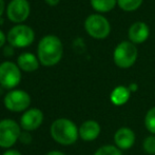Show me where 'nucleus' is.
I'll return each instance as SVG.
<instances>
[{
    "label": "nucleus",
    "instance_id": "nucleus-1",
    "mask_svg": "<svg viewBox=\"0 0 155 155\" xmlns=\"http://www.w3.org/2000/svg\"><path fill=\"white\" fill-rule=\"evenodd\" d=\"M63 53V47L60 39L54 35L45 36L38 43L37 55L41 64L52 67L60 61Z\"/></svg>",
    "mask_w": 155,
    "mask_h": 155
},
{
    "label": "nucleus",
    "instance_id": "nucleus-2",
    "mask_svg": "<svg viewBox=\"0 0 155 155\" xmlns=\"http://www.w3.org/2000/svg\"><path fill=\"white\" fill-rule=\"evenodd\" d=\"M51 135L56 143L63 146H70L76 143L79 131L71 119L58 118L51 126Z\"/></svg>",
    "mask_w": 155,
    "mask_h": 155
},
{
    "label": "nucleus",
    "instance_id": "nucleus-3",
    "mask_svg": "<svg viewBox=\"0 0 155 155\" xmlns=\"http://www.w3.org/2000/svg\"><path fill=\"white\" fill-rule=\"evenodd\" d=\"M138 56V51L131 41H123L116 45L113 53L115 64L120 69H129L135 63Z\"/></svg>",
    "mask_w": 155,
    "mask_h": 155
},
{
    "label": "nucleus",
    "instance_id": "nucleus-4",
    "mask_svg": "<svg viewBox=\"0 0 155 155\" xmlns=\"http://www.w3.org/2000/svg\"><path fill=\"white\" fill-rule=\"evenodd\" d=\"M84 29L93 38L104 39L110 34L111 25L108 19L102 15L92 14L84 21Z\"/></svg>",
    "mask_w": 155,
    "mask_h": 155
},
{
    "label": "nucleus",
    "instance_id": "nucleus-5",
    "mask_svg": "<svg viewBox=\"0 0 155 155\" xmlns=\"http://www.w3.org/2000/svg\"><path fill=\"white\" fill-rule=\"evenodd\" d=\"M21 127L13 119L0 120V147L11 148L19 140Z\"/></svg>",
    "mask_w": 155,
    "mask_h": 155
},
{
    "label": "nucleus",
    "instance_id": "nucleus-6",
    "mask_svg": "<svg viewBox=\"0 0 155 155\" xmlns=\"http://www.w3.org/2000/svg\"><path fill=\"white\" fill-rule=\"evenodd\" d=\"M34 31L25 25H15L8 33V41L14 48L28 47L34 41Z\"/></svg>",
    "mask_w": 155,
    "mask_h": 155
},
{
    "label": "nucleus",
    "instance_id": "nucleus-7",
    "mask_svg": "<svg viewBox=\"0 0 155 155\" xmlns=\"http://www.w3.org/2000/svg\"><path fill=\"white\" fill-rule=\"evenodd\" d=\"M21 80V72L17 64L12 61H4L0 64V86L4 89H14Z\"/></svg>",
    "mask_w": 155,
    "mask_h": 155
},
{
    "label": "nucleus",
    "instance_id": "nucleus-8",
    "mask_svg": "<svg viewBox=\"0 0 155 155\" xmlns=\"http://www.w3.org/2000/svg\"><path fill=\"white\" fill-rule=\"evenodd\" d=\"M3 104L12 112H22L31 104V96L23 90H12L4 96Z\"/></svg>",
    "mask_w": 155,
    "mask_h": 155
},
{
    "label": "nucleus",
    "instance_id": "nucleus-9",
    "mask_svg": "<svg viewBox=\"0 0 155 155\" xmlns=\"http://www.w3.org/2000/svg\"><path fill=\"white\" fill-rule=\"evenodd\" d=\"M8 17L13 22H22L30 15V3L28 0H12L8 5Z\"/></svg>",
    "mask_w": 155,
    "mask_h": 155
},
{
    "label": "nucleus",
    "instance_id": "nucleus-10",
    "mask_svg": "<svg viewBox=\"0 0 155 155\" xmlns=\"http://www.w3.org/2000/svg\"><path fill=\"white\" fill-rule=\"evenodd\" d=\"M43 123V113L37 108L27 110L20 117V127L25 131H35Z\"/></svg>",
    "mask_w": 155,
    "mask_h": 155
},
{
    "label": "nucleus",
    "instance_id": "nucleus-11",
    "mask_svg": "<svg viewBox=\"0 0 155 155\" xmlns=\"http://www.w3.org/2000/svg\"><path fill=\"white\" fill-rule=\"evenodd\" d=\"M149 35H150L149 27H148L147 23L143 22V21L134 22L130 27L128 32L129 39L134 45H140V43L145 42L149 38Z\"/></svg>",
    "mask_w": 155,
    "mask_h": 155
},
{
    "label": "nucleus",
    "instance_id": "nucleus-12",
    "mask_svg": "<svg viewBox=\"0 0 155 155\" xmlns=\"http://www.w3.org/2000/svg\"><path fill=\"white\" fill-rule=\"evenodd\" d=\"M115 145L120 150H128L133 147L135 143V133L132 129L123 127L116 131L114 135Z\"/></svg>",
    "mask_w": 155,
    "mask_h": 155
},
{
    "label": "nucleus",
    "instance_id": "nucleus-13",
    "mask_svg": "<svg viewBox=\"0 0 155 155\" xmlns=\"http://www.w3.org/2000/svg\"><path fill=\"white\" fill-rule=\"evenodd\" d=\"M79 131V137L84 141L95 140L100 134V126L95 120H86L81 124L78 129Z\"/></svg>",
    "mask_w": 155,
    "mask_h": 155
},
{
    "label": "nucleus",
    "instance_id": "nucleus-14",
    "mask_svg": "<svg viewBox=\"0 0 155 155\" xmlns=\"http://www.w3.org/2000/svg\"><path fill=\"white\" fill-rule=\"evenodd\" d=\"M17 64L19 69L25 72H34L39 67V59L32 53L25 52L19 55L17 59Z\"/></svg>",
    "mask_w": 155,
    "mask_h": 155
},
{
    "label": "nucleus",
    "instance_id": "nucleus-15",
    "mask_svg": "<svg viewBox=\"0 0 155 155\" xmlns=\"http://www.w3.org/2000/svg\"><path fill=\"white\" fill-rule=\"evenodd\" d=\"M130 90L124 86H118L112 91L110 99L115 106H123L130 98Z\"/></svg>",
    "mask_w": 155,
    "mask_h": 155
},
{
    "label": "nucleus",
    "instance_id": "nucleus-16",
    "mask_svg": "<svg viewBox=\"0 0 155 155\" xmlns=\"http://www.w3.org/2000/svg\"><path fill=\"white\" fill-rule=\"evenodd\" d=\"M117 4V0H91V5L98 13H108Z\"/></svg>",
    "mask_w": 155,
    "mask_h": 155
},
{
    "label": "nucleus",
    "instance_id": "nucleus-17",
    "mask_svg": "<svg viewBox=\"0 0 155 155\" xmlns=\"http://www.w3.org/2000/svg\"><path fill=\"white\" fill-rule=\"evenodd\" d=\"M117 4L126 12H133L143 4V0H117Z\"/></svg>",
    "mask_w": 155,
    "mask_h": 155
},
{
    "label": "nucleus",
    "instance_id": "nucleus-18",
    "mask_svg": "<svg viewBox=\"0 0 155 155\" xmlns=\"http://www.w3.org/2000/svg\"><path fill=\"white\" fill-rule=\"evenodd\" d=\"M145 126L150 133L155 135V107L150 109L146 114Z\"/></svg>",
    "mask_w": 155,
    "mask_h": 155
},
{
    "label": "nucleus",
    "instance_id": "nucleus-19",
    "mask_svg": "<svg viewBox=\"0 0 155 155\" xmlns=\"http://www.w3.org/2000/svg\"><path fill=\"white\" fill-rule=\"evenodd\" d=\"M93 155H123V153H121L120 149H118L115 146L106 145L100 147Z\"/></svg>",
    "mask_w": 155,
    "mask_h": 155
},
{
    "label": "nucleus",
    "instance_id": "nucleus-20",
    "mask_svg": "<svg viewBox=\"0 0 155 155\" xmlns=\"http://www.w3.org/2000/svg\"><path fill=\"white\" fill-rule=\"evenodd\" d=\"M143 148L148 154L155 155V135L146 137L143 143Z\"/></svg>",
    "mask_w": 155,
    "mask_h": 155
},
{
    "label": "nucleus",
    "instance_id": "nucleus-21",
    "mask_svg": "<svg viewBox=\"0 0 155 155\" xmlns=\"http://www.w3.org/2000/svg\"><path fill=\"white\" fill-rule=\"evenodd\" d=\"M19 140L22 143H25V145H29L32 141V135L30 134L29 131L23 130V132H21L20 136H19Z\"/></svg>",
    "mask_w": 155,
    "mask_h": 155
},
{
    "label": "nucleus",
    "instance_id": "nucleus-22",
    "mask_svg": "<svg viewBox=\"0 0 155 155\" xmlns=\"http://www.w3.org/2000/svg\"><path fill=\"white\" fill-rule=\"evenodd\" d=\"M13 48H14V47H12V45H8V47L4 48V55H6V56L12 55V54L14 53V50H13Z\"/></svg>",
    "mask_w": 155,
    "mask_h": 155
},
{
    "label": "nucleus",
    "instance_id": "nucleus-23",
    "mask_svg": "<svg viewBox=\"0 0 155 155\" xmlns=\"http://www.w3.org/2000/svg\"><path fill=\"white\" fill-rule=\"evenodd\" d=\"M3 155H22V154H21L19 151H17V150L11 149V150H8V151L4 152Z\"/></svg>",
    "mask_w": 155,
    "mask_h": 155
},
{
    "label": "nucleus",
    "instance_id": "nucleus-24",
    "mask_svg": "<svg viewBox=\"0 0 155 155\" xmlns=\"http://www.w3.org/2000/svg\"><path fill=\"white\" fill-rule=\"evenodd\" d=\"M4 43H5V35H4V33L0 30V48L3 47Z\"/></svg>",
    "mask_w": 155,
    "mask_h": 155
},
{
    "label": "nucleus",
    "instance_id": "nucleus-25",
    "mask_svg": "<svg viewBox=\"0 0 155 155\" xmlns=\"http://www.w3.org/2000/svg\"><path fill=\"white\" fill-rule=\"evenodd\" d=\"M59 1L60 0H45V2H47L49 5H51V6H55V5H57L58 3H59Z\"/></svg>",
    "mask_w": 155,
    "mask_h": 155
},
{
    "label": "nucleus",
    "instance_id": "nucleus-26",
    "mask_svg": "<svg viewBox=\"0 0 155 155\" xmlns=\"http://www.w3.org/2000/svg\"><path fill=\"white\" fill-rule=\"evenodd\" d=\"M47 155H65L63 152L61 151H57V150H54V151H51L49 153H47Z\"/></svg>",
    "mask_w": 155,
    "mask_h": 155
},
{
    "label": "nucleus",
    "instance_id": "nucleus-27",
    "mask_svg": "<svg viewBox=\"0 0 155 155\" xmlns=\"http://www.w3.org/2000/svg\"><path fill=\"white\" fill-rule=\"evenodd\" d=\"M129 90L130 92H135L137 90V84H131L130 87H129Z\"/></svg>",
    "mask_w": 155,
    "mask_h": 155
},
{
    "label": "nucleus",
    "instance_id": "nucleus-28",
    "mask_svg": "<svg viewBox=\"0 0 155 155\" xmlns=\"http://www.w3.org/2000/svg\"><path fill=\"white\" fill-rule=\"evenodd\" d=\"M3 11H4V1L3 0H0V17L3 14Z\"/></svg>",
    "mask_w": 155,
    "mask_h": 155
}]
</instances>
